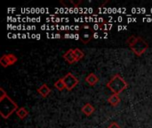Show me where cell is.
Here are the masks:
<instances>
[{
	"mask_svg": "<svg viewBox=\"0 0 152 128\" xmlns=\"http://www.w3.org/2000/svg\"><path fill=\"white\" fill-rule=\"evenodd\" d=\"M18 110V105L8 96L6 95L3 99H0V114L4 118H9L12 114Z\"/></svg>",
	"mask_w": 152,
	"mask_h": 128,
	"instance_id": "cell-1",
	"label": "cell"
},
{
	"mask_svg": "<svg viewBox=\"0 0 152 128\" xmlns=\"http://www.w3.org/2000/svg\"><path fill=\"white\" fill-rule=\"evenodd\" d=\"M107 87L115 94H120L124 90H126L128 86L127 83L125 81V79L119 75L116 74L108 83Z\"/></svg>",
	"mask_w": 152,
	"mask_h": 128,
	"instance_id": "cell-2",
	"label": "cell"
},
{
	"mask_svg": "<svg viewBox=\"0 0 152 128\" xmlns=\"http://www.w3.org/2000/svg\"><path fill=\"white\" fill-rule=\"evenodd\" d=\"M130 48L134 52V53H135L137 56H141L148 50L149 45L143 38H142L141 37H137L136 41L132 45H130Z\"/></svg>",
	"mask_w": 152,
	"mask_h": 128,
	"instance_id": "cell-3",
	"label": "cell"
},
{
	"mask_svg": "<svg viewBox=\"0 0 152 128\" xmlns=\"http://www.w3.org/2000/svg\"><path fill=\"white\" fill-rule=\"evenodd\" d=\"M62 80L65 84L66 89L69 91H71L72 89H74L79 83V80L71 73H67L64 78H62Z\"/></svg>",
	"mask_w": 152,
	"mask_h": 128,
	"instance_id": "cell-4",
	"label": "cell"
},
{
	"mask_svg": "<svg viewBox=\"0 0 152 128\" xmlns=\"http://www.w3.org/2000/svg\"><path fill=\"white\" fill-rule=\"evenodd\" d=\"M17 61H18L17 56L14 55V54H12V53L4 54V55H2V57L0 59V64L4 68H7L9 66L13 65L14 63H16Z\"/></svg>",
	"mask_w": 152,
	"mask_h": 128,
	"instance_id": "cell-5",
	"label": "cell"
},
{
	"mask_svg": "<svg viewBox=\"0 0 152 128\" xmlns=\"http://www.w3.org/2000/svg\"><path fill=\"white\" fill-rule=\"evenodd\" d=\"M93 30L88 26H83L80 29V39L84 44H87L93 37Z\"/></svg>",
	"mask_w": 152,
	"mask_h": 128,
	"instance_id": "cell-6",
	"label": "cell"
},
{
	"mask_svg": "<svg viewBox=\"0 0 152 128\" xmlns=\"http://www.w3.org/2000/svg\"><path fill=\"white\" fill-rule=\"evenodd\" d=\"M63 58L69 64H73V63L77 62V60H76L75 54H74V49H69L63 54Z\"/></svg>",
	"mask_w": 152,
	"mask_h": 128,
	"instance_id": "cell-7",
	"label": "cell"
},
{
	"mask_svg": "<svg viewBox=\"0 0 152 128\" xmlns=\"http://www.w3.org/2000/svg\"><path fill=\"white\" fill-rule=\"evenodd\" d=\"M37 93L42 96V97H44V98H46L49 94H50V93H51V89L49 88V86L46 85V84H43L40 87H38L37 88Z\"/></svg>",
	"mask_w": 152,
	"mask_h": 128,
	"instance_id": "cell-8",
	"label": "cell"
},
{
	"mask_svg": "<svg viewBox=\"0 0 152 128\" xmlns=\"http://www.w3.org/2000/svg\"><path fill=\"white\" fill-rule=\"evenodd\" d=\"M81 110H82V112H83L86 116L89 117V116H91V115L94 112L95 109H94V107L91 103H86V104H85V105L82 107Z\"/></svg>",
	"mask_w": 152,
	"mask_h": 128,
	"instance_id": "cell-9",
	"label": "cell"
},
{
	"mask_svg": "<svg viewBox=\"0 0 152 128\" xmlns=\"http://www.w3.org/2000/svg\"><path fill=\"white\" fill-rule=\"evenodd\" d=\"M99 81V78L98 77L94 74V73H90L86 78V82L87 84H89L90 86H94L95 84H97Z\"/></svg>",
	"mask_w": 152,
	"mask_h": 128,
	"instance_id": "cell-10",
	"label": "cell"
},
{
	"mask_svg": "<svg viewBox=\"0 0 152 128\" xmlns=\"http://www.w3.org/2000/svg\"><path fill=\"white\" fill-rule=\"evenodd\" d=\"M108 102L110 105L116 107L119 104L120 102V97H119V94H113L112 95H110L108 99Z\"/></svg>",
	"mask_w": 152,
	"mask_h": 128,
	"instance_id": "cell-11",
	"label": "cell"
},
{
	"mask_svg": "<svg viewBox=\"0 0 152 128\" xmlns=\"http://www.w3.org/2000/svg\"><path fill=\"white\" fill-rule=\"evenodd\" d=\"M16 115L20 118V119H23L25 118L28 115V111L24 108V107H21L20 109H18L16 110Z\"/></svg>",
	"mask_w": 152,
	"mask_h": 128,
	"instance_id": "cell-12",
	"label": "cell"
},
{
	"mask_svg": "<svg viewBox=\"0 0 152 128\" xmlns=\"http://www.w3.org/2000/svg\"><path fill=\"white\" fill-rule=\"evenodd\" d=\"M54 87H55L56 89H58L59 91H62L63 89H65V88H66L65 84H64V82H63L62 78H60L59 80H57V81L54 83Z\"/></svg>",
	"mask_w": 152,
	"mask_h": 128,
	"instance_id": "cell-13",
	"label": "cell"
},
{
	"mask_svg": "<svg viewBox=\"0 0 152 128\" xmlns=\"http://www.w3.org/2000/svg\"><path fill=\"white\" fill-rule=\"evenodd\" d=\"M74 54H75V57H76V60H77V61H81L83 58H84V56H85V54H84V53L80 50V49H78V48H76V49H74Z\"/></svg>",
	"mask_w": 152,
	"mask_h": 128,
	"instance_id": "cell-14",
	"label": "cell"
},
{
	"mask_svg": "<svg viewBox=\"0 0 152 128\" xmlns=\"http://www.w3.org/2000/svg\"><path fill=\"white\" fill-rule=\"evenodd\" d=\"M136 39H137V37H135V36H131L128 39H127V45L130 46V45H132L135 41H136Z\"/></svg>",
	"mask_w": 152,
	"mask_h": 128,
	"instance_id": "cell-15",
	"label": "cell"
},
{
	"mask_svg": "<svg viewBox=\"0 0 152 128\" xmlns=\"http://www.w3.org/2000/svg\"><path fill=\"white\" fill-rule=\"evenodd\" d=\"M107 128H121V127L117 122H111Z\"/></svg>",
	"mask_w": 152,
	"mask_h": 128,
	"instance_id": "cell-16",
	"label": "cell"
},
{
	"mask_svg": "<svg viewBox=\"0 0 152 128\" xmlns=\"http://www.w3.org/2000/svg\"><path fill=\"white\" fill-rule=\"evenodd\" d=\"M6 95H7V94L5 93V91H4V89L1 87V88H0V99H3V98L5 97Z\"/></svg>",
	"mask_w": 152,
	"mask_h": 128,
	"instance_id": "cell-17",
	"label": "cell"
}]
</instances>
